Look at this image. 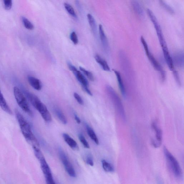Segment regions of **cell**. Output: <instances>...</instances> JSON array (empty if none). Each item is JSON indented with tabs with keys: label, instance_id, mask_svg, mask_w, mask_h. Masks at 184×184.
<instances>
[{
	"label": "cell",
	"instance_id": "obj_1",
	"mask_svg": "<svg viewBox=\"0 0 184 184\" xmlns=\"http://www.w3.org/2000/svg\"><path fill=\"white\" fill-rule=\"evenodd\" d=\"M15 114L22 133L27 142L32 147L39 148V143L32 133L30 124L17 110H15Z\"/></svg>",
	"mask_w": 184,
	"mask_h": 184
},
{
	"label": "cell",
	"instance_id": "obj_2",
	"mask_svg": "<svg viewBox=\"0 0 184 184\" xmlns=\"http://www.w3.org/2000/svg\"><path fill=\"white\" fill-rule=\"evenodd\" d=\"M25 95L34 107L39 112L44 120L47 122H51L52 117L47 106L36 95L28 91H25Z\"/></svg>",
	"mask_w": 184,
	"mask_h": 184
},
{
	"label": "cell",
	"instance_id": "obj_3",
	"mask_svg": "<svg viewBox=\"0 0 184 184\" xmlns=\"http://www.w3.org/2000/svg\"><path fill=\"white\" fill-rule=\"evenodd\" d=\"M106 90L108 95L113 102L116 109L123 120H126V116L124 108L120 98L113 87L109 85L106 86Z\"/></svg>",
	"mask_w": 184,
	"mask_h": 184
},
{
	"label": "cell",
	"instance_id": "obj_4",
	"mask_svg": "<svg viewBox=\"0 0 184 184\" xmlns=\"http://www.w3.org/2000/svg\"><path fill=\"white\" fill-rule=\"evenodd\" d=\"M14 97L18 106L21 109L31 117H32L33 113L30 109L26 97L19 88L14 87Z\"/></svg>",
	"mask_w": 184,
	"mask_h": 184
},
{
	"label": "cell",
	"instance_id": "obj_5",
	"mask_svg": "<svg viewBox=\"0 0 184 184\" xmlns=\"http://www.w3.org/2000/svg\"><path fill=\"white\" fill-rule=\"evenodd\" d=\"M164 152L167 162L171 170L177 178H181L182 176V169L179 163L175 158L173 156L166 147L164 148Z\"/></svg>",
	"mask_w": 184,
	"mask_h": 184
},
{
	"label": "cell",
	"instance_id": "obj_6",
	"mask_svg": "<svg viewBox=\"0 0 184 184\" xmlns=\"http://www.w3.org/2000/svg\"><path fill=\"white\" fill-rule=\"evenodd\" d=\"M147 12H148V15L152 23L153 24L154 28L155 29L156 34H157L158 39H159L161 47H167L166 43L165 41L164 37L161 26H160L159 22L158 21L157 18L155 15L154 13L150 9H148L147 10Z\"/></svg>",
	"mask_w": 184,
	"mask_h": 184
},
{
	"label": "cell",
	"instance_id": "obj_7",
	"mask_svg": "<svg viewBox=\"0 0 184 184\" xmlns=\"http://www.w3.org/2000/svg\"><path fill=\"white\" fill-rule=\"evenodd\" d=\"M58 153L60 159L63 164L64 168L70 176L73 178L76 177V172L72 165L70 162L69 159L66 156L65 152L61 148H59Z\"/></svg>",
	"mask_w": 184,
	"mask_h": 184
},
{
	"label": "cell",
	"instance_id": "obj_8",
	"mask_svg": "<svg viewBox=\"0 0 184 184\" xmlns=\"http://www.w3.org/2000/svg\"><path fill=\"white\" fill-rule=\"evenodd\" d=\"M152 128L155 134V138L152 139V145L155 148L161 146L162 141V132L161 129L158 126L157 123L153 122L152 124Z\"/></svg>",
	"mask_w": 184,
	"mask_h": 184
},
{
	"label": "cell",
	"instance_id": "obj_9",
	"mask_svg": "<svg viewBox=\"0 0 184 184\" xmlns=\"http://www.w3.org/2000/svg\"><path fill=\"white\" fill-rule=\"evenodd\" d=\"M77 80L80 83L86 93L90 96H93V94L89 89V83L87 79L84 76L80 71L78 70L77 69L72 71Z\"/></svg>",
	"mask_w": 184,
	"mask_h": 184
},
{
	"label": "cell",
	"instance_id": "obj_10",
	"mask_svg": "<svg viewBox=\"0 0 184 184\" xmlns=\"http://www.w3.org/2000/svg\"><path fill=\"white\" fill-rule=\"evenodd\" d=\"M146 55L154 69L159 72L162 80L164 81L166 77V73L161 64L156 60L150 52Z\"/></svg>",
	"mask_w": 184,
	"mask_h": 184
},
{
	"label": "cell",
	"instance_id": "obj_11",
	"mask_svg": "<svg viewBox=\"0 0 184 184\" xmlns=\"http://www.w3.org/2000/svg\"><path fill=\"white\" fill-rule=\"evenodd\" d=\"M99 33L103 47L105 51L106 52H108L109 49V45L107 38L105 33L102 26L101 25L99 26Z\"/></svg>",
	"mask_w": 184,
	"mask_h": 184
},
{
	"label": "cell",
	"instance_id": "obj_12",
	"mask_svg": "<svg viewBox=\"0 0 184 184\" xmlns=\"http://www.w3.org/2000/svg\"><path fill=\"white\" fill-rule=\"evenodd\" d=\"M162 48L164 56L165 61L169 69L173 72L175 70L174 65L173 63L172 58L169 54L168 48L166 47Z\"/></svg>",
	"mask_w": 184,
	"mask_h": 184
},
{
	"label": "cell",
	"instance_id": "obj_13",
	"mask_svg": "<svg viewBox=\"0 0 184 184\" xmlns=\"http://www.w3.org/2000/svg\"><path fill=\"white\" fill-rule=\"evenodd\" d=\"M172 60L174 65L175 64L179 68L184 67V53L182 51H180L175 54Z\"/></svg>",
	"mask_w": 184,
	"mask_h": 184
},
{
	"label": "cell",
	"instance_id": "obj_14",
	"mask_svg": "<svg viewBox=\"0 0 184 184\" xmlns=\"http://www.w3.org/2000/svg\"><path fill=\"white\" fill-rule=\"evenodd\" d=\"M27 80L29 84L36 90L39 91L41 90L42 85L41 82L38 79L32 76H29Z\"/></svg>",
	"mask_w": 184,
	"mask_h": 184
},
{
	"label": "cell",
	"instance_id": "obj_15",
	"mask_svg": "<svg viewBox=\"0 0 184 184\" xmlns=\"http://www.w3.org/2000/svg\"><path fill=\"white\" fill-rule=\"evenodd\" d=\"M63 139L66 143L73 150L78 149V145L76 141L72 138L69 134L64 133L63 135Z\"/></svg>",
	"mask_w": 184,
	"mask_h": 184
},
{
	"label": "cell",
	"instance_id": "obj_16",
	"mask_svg": "<svg viewBox=\"0 0 184 184\" xmlns=\"http://www.w3.org/2000/svg\"><path fill=\"white\" fill-rule=\"evenodd\" d=\"M0 107H1L2 109L9 115H12L13 113L12 110H11L10 106L7 104L2 94L1 93V90H0Z\"/></svg>",
	"mask_w": 184,
	"mask_h": 184
},
{
	"label": "cell",
	"instance_id": "obj_17",
	"mask_svg": "<svg viewBox=\"0 0 184 184\" xmlns=\"http://www.w3.org/2000/svg\"><path fill=\"white\" fill-rule=\"evenodd\" d=\"M114 73L116 76L117 80L118 82L119 89L122 94L123 97H126V89L122 80V77H121L120 72L119 71L116 70H113Z\"/></svg>",
	"mask_w": 184,
	"mask_h": 184
},
{
	"label": "cell",
	"instance_id": "obj_18",
	"mask_svg": "<svg viewBox=\"0 0 184 184\" xmlns=\"http://www.w3.org/2000/svg\"><path fill=\"white\" fill-rule=\"evenodd\" d=\"M95 59L96 61L100 64L101 67H102L104 71H110V68L105 60L101 57L98 54L95 55Z\"/></svg>",
	"mask_w": 184,
	"mask_h": 184
},
{
	"label": "cell",
	"instance_id": "obj_19",
	"mask_svg": "<svg viewBox=\"0 0 184 184\" xmlns=\"http://www.w3.org/2000/svg\"><path fill=\"white\" fill-rule=\"evenodd\" d=\"M54 111L55 115H56L57 117L59 119L60 122L64 124H67V119L62 110L59 108L55 107L54 108Z\"/></svg>",
	"mask_w": 184,
	"mask_h": 184
},
{
	"label": "cell",
	"instance_id": "obj_20",
	"mask_svg": "<svg viewBox=\"0 0 184 184\" xmlns=\"http://www.w3.org/2000/svg\"><path fill=\"white\" fill-rule=\"evenodd\" d=\"M85 125L88 135L91 138L92 140L97 145H99V140L94 131L93 129L90 127L89 126V125L86 124Z\"/></svg>",
	"mask_w": 184,
	"mask_h": 184
},
{
	"label": "cell",
	"instance_id": "obj_21",
	"mask_svg": "<svg viewBox=\"0 0 184 184\" xmlns=\"http://www.w3.org/2000/svg\"><path fill=\"white\" fill-rule=\"evenodd\" d=\"M131 4L133 10L140 17L143 15V11L139 2L136 1H132Z\"/></svg>",
	"mask_w": 184,
	"mask_h": 184
},
{
	"label": "cell",
	"instance_id": "obj_22",
	"mask_svg": "<svg viewBox=\"0 0 184 184\" xmlns=\"http://www.w3.org/2000/svg\"><path fill=\"white\" fill-rule=\"evenodd\" d=\"M40 165L42 172H43L44 175L51 173V169L50 168L47 162L46 161L45 158L40 160L39 161Z\"/></svg>",
	"mask_w": 184,
	"mask_h": 184
},
{
	"label": "cell",
	"instance_id": "obj_23",
	"mask_svg": "<svg viewBox=\"0 0 184 184\" xmlns=\"http://www.w3.org/2000/svg\"><path fill=\"white\" fill-rule=\"evenodd\" d=\"M87 17L90 26L94 34H95L97 31V26L94 18L90 14H87Z\"/></svg>",
	"mask_w": 184,
	"mask_h": 184
},
{
	"label": "cell",
	"instance_id": "obj_24",
	"mask_svg": "<svg viewBox=\"0 0 184 184\" xmlns=\"http://www.w3.org/2000/svg\"><path fill=\"white\" fill-rule=\"evenodd\" d=\"M64 7H65L66 10L69 13L70 15L73 17L75 18H77V17L75 13L74 9L70 5L67 3H64Z\"/></svg>",
	"mask_w": 184,
	"mask_h": 184
},
{
	"label": "cell",
	"instance_id": "obj_25",
	"mask_svg": "<svg viewBox=\"0 0 184 184\" xmlns=\"http://www.w3.org/2000/svg\"><path fill=\"white\" fill-rule=\"evenodd\" d=\"M22 21L26 28L29 30H32L34 29V25L26 18L23 17H22Z\"/></svg>",
	"mask_w": 184,
	"mask_h": 184
},
{
	"label": "cell",
	"instance_id": "obj_26",
	"mask_svg": "<svg viewBox=\"0 0 184 184\" xmlns=\"http://www.w3.org/2000/svg\"><path fill=\"white\" fill-rule=\"evenodd\" d=\"M103 168L106 172H112L114 171L113 166L110 163L106 161V160H103L102 161Z\"/></svg>",
	"mask_w": 184,
	"mask_h": 184
},
{
	"label": "cell",
	"instance_id": "obj_27",
	"mask_svg": "<svg viewBox=\"0 0 184 184\" xmlns=\"http://www.w3.org/2000/svg\"><path fill=\"white\" fill-rule=\"evenodd\" d=\"M33 150H34L35 156L38 159V161L45 158L43 154L40 150L39 148L36 147H32Z\"/></svg>",
	"mask_w": 184,
	"mask_h": 184
},
{
	"label": "cell",
	"instance_id": "obj_28",
	"mask_svg": "<svg viewBox=\"0 0 184 184\" xmlns=\"http://www.w3.org/2000/svg\"><path fill=\"white\" fill-rule=\"evenodd\" d=\"M160 3L161 6L162 7L164 8L165 10H166L167 11L169 12V13L172 14L174 13L173 9L170 5H168V4L165 2L163 1H160Z\"/></svg>",
	"mask_w": 184,
	"mask_h": 184
},
{
	"label": "cell",
	"instance_id": "obj_29",
	"mask_svg": "<svg viewBox=\"0 0 184 184\" xmlns=\"http://www.w3.org/2000/svg\"><path fill=\"white\" fill-rule=\"evenodd\" d=\"M80 69L87 77L91 81H93L94 80V78L93 73L90 72L86 70L84 68L81 67H80Z\"/></svg>",
	"mask_w": 184,
	"mask_h": 184
},
{
	"label": "cell",
	"instance_id": "obj_30",
	"mask_svg": "<svg viewBox=\"0 0 184 184\" xmlns=\"http://www.w3.org/2000/svg\"><path fill=\"white\" fill-rule=\"evenodd\" d=\"M78 138L81 143H82V144L83 145L84 148L86 149H89L90 148L89 143L86 140L85 138L84 137V136L82 134H79Z\"/></svg>",
	"mask_w": 184,
	"mask_h": 184
},
{
	"label": "cell",
	"instance_id": "obj_31",
	"mask_svg": "<svg viewBox=\"0 0 184 184\" xmlns=\"http://www.w3.org/2000/svg\"><path fill=\"white\" fill-rule=\"evenodd\" d=\"M70 38L71 41L73 42L74 44L77 45L78 43V36H77L76 33L75 31H73L72 32H71L70 35Z\"/></svg>",
	"mask_w": 184,
	"mask_h": 184
},
{
	"label": "cell",
	"instance_id": "obj_32",
	"mask_svg": "<svg viewBox=\"0 0 184 184\" xmlns=\"http://www.w3.org/2000/svg\"><path fill=\"white\" fill-rule=\"evenodd\" d=\"M44 176L47 184H56L53 179L51 173Z\"/></svg>",
	"mask_w": 184,
	"mask_h": 184
},
{
	"label": "cell",
	"instance_id": "obj_33",
	"mask_svg": "<svg viewBox=\"0 0 184 184\" xmlns=\"http://www.w3.org/2000/svg\"><path fill=\"white\" fill-rule=\"evenodd\" d=\"M5 9L9 10L11 8L12 5V1L11 0H5L3 1Z\"/></svg>",
	"mask_w": 184,
	"mask_h": 184
},
{
	"label": "cell",
	"instance_id": "obj_34",
	"mask_svg": "<svg viewBox=\"0 0 184 184\" xmlns=\"http://www.w3.org/2000/svg\"><path fill=\"white\" fill-rule=\"evenodd\" d=\"M73 95H74L75 98L79 104L81 105H83L84 104L83 100L81 97H80V96L78 94L75 93Z\"/></svg>",
	"mask_w": 184,
	"mask_h": 184
},
{
	"label": "cell",
	"instance_id": "obj_35",
	"mask_svg": "<svg viewBox=\"0 0 184 184\" xmlns=\"http://www.w3.org/2000/svg\"><path fill=\"white\" fill-rule=\"evenodd\" d=\"M86 163L90 165L91 166H93L94 162L93 157L91 155L87 156V159H86Z\"/></svg>",
	"mask_w": 184,
	"mask_h": 184
},
{
	"label": "cell",
	"instance_id": "obj_36",
	"mask_svg": "<svg viewBox=\"0 0 184 184\" xmlns=\"http://www.w3.org/2000/svg\"><path fill=\"white\" fill-rule=\"evenodd\" d=\"M173 73L174 76L176 80V81L177 82L178 84H180V83H180L179 75H178L177 72L175 70L173 71Z\"/></svg>",
	"mask_w": 184,
	"mask_h": 184
},
{
	"label": "cell",
	"instance_id": "obj_37",
	"mask_svg": "<svg viewBox=\"0 0 184 184\" xmlns=\"http://www.w3.org/2000/svg\"><path fill=\"white\" fill-rule=\"evenodd\" d=\"M75 120L76 121V122L78 124H80L81 122V119L78 116L76 115V114H75Z\"/></svg>",
	"mask_w": 184,
	"mask_h": 184
}]
</instances>
